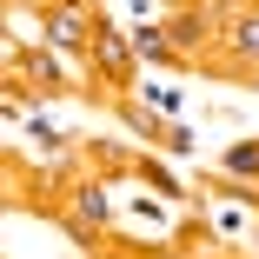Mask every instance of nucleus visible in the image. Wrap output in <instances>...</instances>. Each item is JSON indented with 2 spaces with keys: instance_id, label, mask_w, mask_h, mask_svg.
<instances>
[{
  "instance_id": "1",
  "label": "nucleus",
  "mask_w": 259,
  "mask_h": 259,
  "mask_svg": "<svg viewBox=\"0 0 259 259\" xmlns=\"http://www.w3.org/2000/svg\"><path fill=\"white\" fill-rule=\"evenodd\" d=\"M40 40L54 47V54H93V20L67 14V7H47L40 14Z\"/></svg>"
},
{
  "instance_id": "2",
  "label": "nucleus",
  "mask_w": 259,
  "mask_h": 259,
  "mask_svg": "<svg viewBox=\"0 0 259 259\" xmlns=\"http://www.w3.org/2000/svg\"><path fill=\"white\" fill-rule=\"evenodd\" d=\"M93 60H100V73H107V80H126L133 73V47L120 40V27H107V20H93Z\"/></svg>"
},
{
  "instance_id": "3",
  "label": "nucleus",
  "mask_w": 259,
  "mask_h": 259,
  "mask_svg": "<svg viewBox=\"0 0 259 259\" xmlns=\"http://www.w3.org/2000/svg\"><path fill=\"white\" fill-rule=\"evenodd\" d=\"M73 220H80L87 233H100V226H107V220H113V199H107V186H80V193H73Z\"/></svg>"
},
{
  "instance_id": "4",
  "label": "nucleus",
  "mask_w": 259,
  "mask_h": 259,
  "mask_svg": "<svg viewBox=\"0 0 259 259\" xmlns=\"http://www.w3.org/2000/svg\"><path fill=\"white\" fill-rule=\"evenodd\" d=\"M166 40H173V47H199V40H206V14H199V7L173 14V20H166Z\"/></svg>"
},
{
  "instance_id": "5",
  "label": "nucleus",
  "mask_w": 259,
  "mask_h": 259,
  "mask_svg": "<svg viewBox=\"0 0 259 259\" xmlns=\"http://www.w3.org/2000/svg\"><path fill=\"white\" fill-rule=\"evenodd\" d=\"M226 180H259V140L226 146Z\"/></svg>"
},
{
  "instance_id": "6",
  "label": "nucleus",
  "mask_w": 259,
  "mask_h": 259,
  "mask_svg": "<svg viewBox=\"0 0 259 259\" xmlns=\"http://www.w3.org/2000/svg\"><path fill=\"white\" fill-rule=\"evenodd\" d=\"M133 54H140V60H180L173 40H166V27H140V33H133Z\"/></svg>"
},
{
  "instance_id": "7",
  "label": "nucleus",
  "mask_w": 259,
  "mask_h": 259,
  "mask_svg": "<svg viewBox=\"0 0 259 259\" xmlns=\"http://www.w3.org/2000/svg\"><path fill=\"white\" fill-rule=\"evenodd\" d=\"M233 54H239V60H252V67H259V14H246V20H239V27H233Z\"/></svg>"
},
{
  "instance_id": "8",
  "label": "nucleus",
  "mask_w": 259,
  "mask_h": 259,
  "mask_svg": "<svg viewBox=\"0 0 259 259\" xmlns=\"http://www.w3.org/2000/svg\"><path fill=\"white\" fill-rule=\"evenodd\" d=\"M27 73H33L40 87H60V73H54V60H47V54H33V60H27Z\"/></svg>"
}]
</instances>
